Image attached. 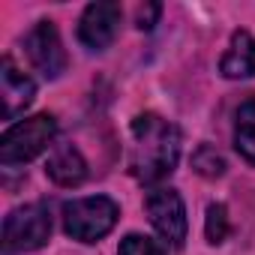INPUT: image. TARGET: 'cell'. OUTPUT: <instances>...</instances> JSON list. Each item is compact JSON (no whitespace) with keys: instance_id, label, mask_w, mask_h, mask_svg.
Here are the masks:
<instances>
[{"instance_id":"1","label":"cell","mask_w":255,"mask_h":255,"mask_svg":"<svg viewBox=\"0 0 255 255\" xmlns=\"http://www.w3.org/2000/svg\"><path fill=\"white\" fill-rule=\"evenodd\" d=\"M180 162V129L153 114L144 111L129 126V171L141 183L165 180Z\"/></svg>"},{"instance_id":"14","label":"cell","mask_w":255,"mask_h":255,"mask_svg":"<svg viewBox=\"0 0 255 255\" xmlns=\"http://www.w3.org/2000/svg\"><path fill=\"white\" fill-rule=\"evenodd\" d=\"M117 255H165V252H162V246L156 240H150L144 234H126L120 240Z\"/></svg>"},{"instance_id":"6","label":"cell","mask_w":255,"mask_h":255,"mask_svg":"<svg viewBox=\"0 0 255 255\" xmlns=\"http://www.w3.org/2000/svg\"><path fill=\"white\" fill-rule=\"evenodd\" d=\"M123 12L117 3H108V0H99V3H90L81 18H78V39L84 48L90 51H105L120 30Z\"/></svg>"},{"instance_id":"7","label":"cell","mask_w":255,"mask_h":255,"mask_svg":"<svg viewBox=\"0 0 255 255\" xmlns=\"http://www.w3.org/2000/svg\"><path fill=\"white\" fill-rule=\"evenodd\" d=\"M24 51H27L30 63L45 78H57L66 69V51H63V42H60L54 21H36L24 39Z\"/></svg>"},{"instance_id":"15","label":"cell","mask_w":255,"mask_h":255,"mask_svg":"<svg viewBox=\"0 0 255 255\" xmlns=\"http://www.w3.org/2000/svg\"><path fill=\"white\" fill-rule=\"evenodd\" d=\"M159 15H162V6L159 3H144V6L135 9V27L138 30H150L159 21Z\"/></svg>"},{"instance_id":"4","label":"cell","mask_w":255,"mask_h":255,"mask_svg":"<svg viewBox=\"0 0 255 255\" xmlns=\"http://www.w3.org/2000/svg\"><path fill=\"white\" fill-rule=\"evenodd\" d=\"M51 237V213L42 201L9 210L3 219V255H27L48 243Z\"/></svg>"},{"instance_id":"13","label":"cell","mask_w":255,"mask_h":255,"mask_svg":"<svg viewBox=\"0 0 255 255\" xmlns=\"http://www.w3.org/2000/svg\"><path fill=\"white\" fill-rule=\"evenodd\" d=\"M228 234H231L228 207L225 204H210L207 207V216H204V237H207V243L219 246V243H225Z\"/></svg>"},{"instance_id":"3","label":"cell","mask_w":255,"mask_h":255,"mask_svg":"<svg viewBox=\"0 0 255 255\" xmlns=\"http://www.w3.org/2000/svg\"><path fill=\"white\" fill-rule=\"evenodd\" d=\"M120 207L108 195L75 198L63 204V231L78 243H96L117 225Z\"/></svg>"},{"instance_id":"12","label":"cell","mask_w":255,"mask_h":255,"mask_svg":"<svg viewBox=\"0 0 255 255\" xmlns=\"http://www.w3.org/2000/svg\"><path fill=\"white\" fill-rule=\"evenodd\" d=\"M192 168L201 174V177H207V180H216V177H222L225 174V159H222V153L216 150V147H210V144H198V150L192 153Z\"/></svg>"},{"instance_id":"11","label":"cell","mask_w":255,"mask_h":255,"mask_svg":"<svg viewBox=\"0 0 255 255\" xmlns=\"http://www.w3.org/2000/svg\"><path fill=\"white\" fill-rule=\"evenodd\" d=\"M234 147L237 153L255 165V99H246L234 117Z\"/></svg>"},{"instance_id":"10","label":"cell","mask_w":255,"mask_h":255,"mask_svg":"<svg viewBox=\"0 0 255 255\" xmlns=\"http://www.w3.org/2000/svg\"><path fill=\"white\" fill-rule=\"evenodd\" d=\"M219 72L231 81L255 75V36L249 30H237L228 42V51L219 60Z\"/></svg>"},{"instance_id":"5","label":"cell","mask_w":255,"mask_h":255,"mask_svg":"<svg viewBox=\"0 0 255 255\" xmlns=\"http://www.w3.org/2000/svg\"><path fill=\"white\" fill-rule=\"evenodd\" d=\"M144 210L153 225V231L168 243V246H183L186 240V207L177 189L171 186H156L144 195Z\"/></svg>"},{"instance_id":"8","label":"cell","mask_w":255,"mask_h":255,"mask_svg":"<svg viewBox=\"0 0 255 255\" xmlns=\"http://www.w3.org/2000/svg\"><path fill=\"white\" fill-rule=\"evenodd\" d=\"M0 99H3V120H15L36 99L33 78L27 72H21L9 54L0 60Z\"/></svg>"},{"instance_id":"9","label":"cell","mask_w":255,"mask_h":255,"mask_svg":"<svg viewBox=\"0 0 255 255\" xmlns=\"http://www.w3.org/2000/svg\"><path fill=\"white\" fill-rule=\"evenodd\" d=\"M45 174L51 183H57L63 189L81 186L87 177V159L81 156V150L75 144H54V150L48 153V162H45Z\"/></svg>"},{"instance_id":"2","label":"cell","mask_w":255,"mask_h":255,"mask_svg":"<svg viewBox=\"0 0 255 255\" xmlns=\"http://www.w3.org/2000/svg\"><path fill=\"white\" fill-rule=\"evenodd\" d=\"M54 138H57L54 114H33L27 120H18L0 138V162L6 168L24 165V162L36 159L42 150H48Z\"/></svg>"}]
</instances>
